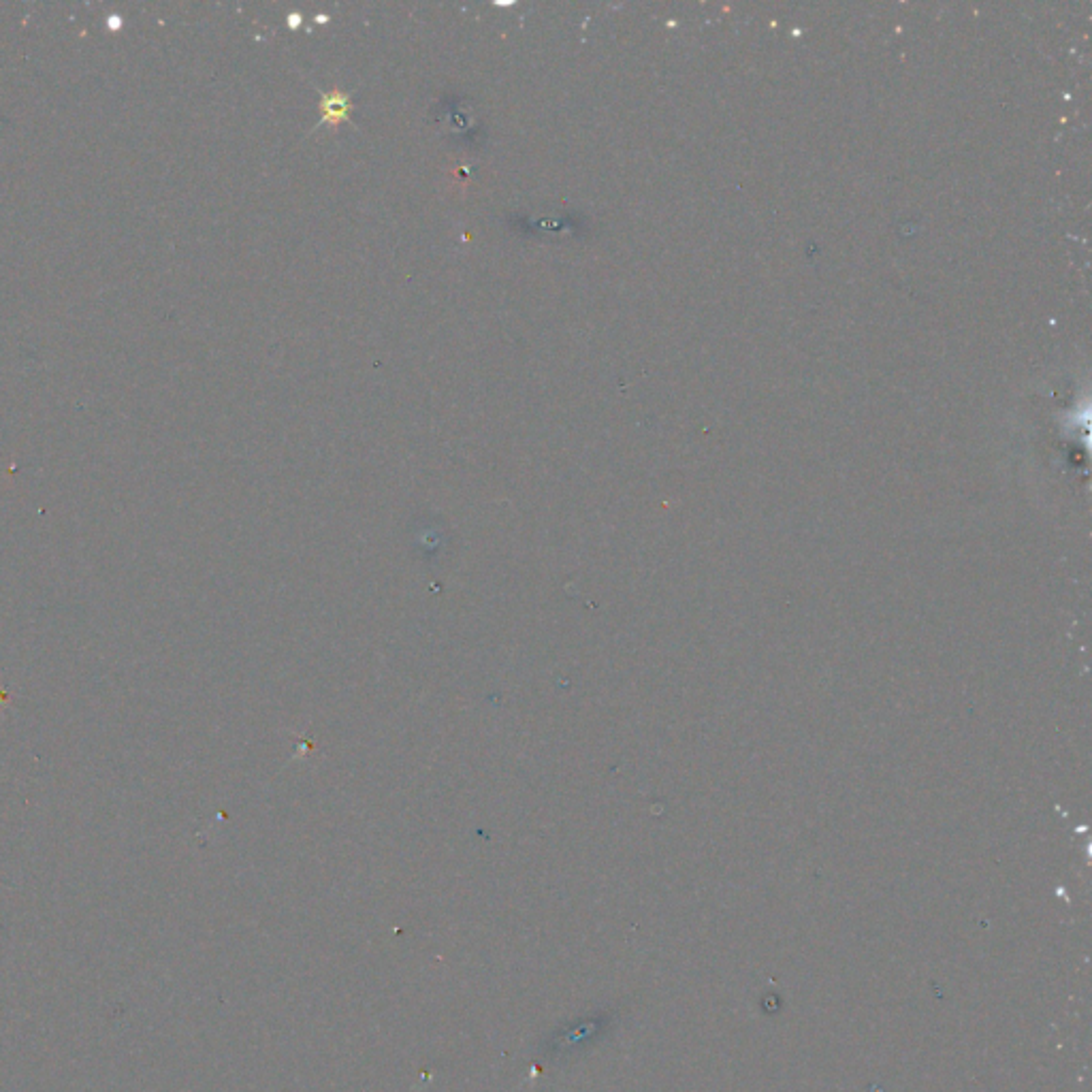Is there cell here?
<instances>
[{"mask_svg":"<svg viewBox=\"0 0 1092 1092\" xmlns=\"http://www.w3.org/2000/svg\"><path fill=\"white\" fill-rule=\"evenodd\" d=\"M320 109H323V122L340 124L348 116V109H350L348 96L340 92H331L325 96L323 103H320Z\"/></svg>","mask_w":1092,"mask_h":1092,"instance_id":"6da1fadb","label":"cell"}]
</instances>
